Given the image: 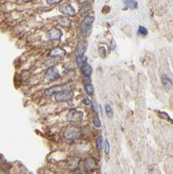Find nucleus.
Segmentation results:
<instances>
[{
  "label": "nucleus",
  "mask_w": 173,
  "mask_h": 174,
  "mask_svg": "<svg viewBox=\"0 0 173 174\" xmlns=\"http://www.w3.org/2000/svg\"><path fill=\"white\" fill-rule=\"evenodd\" d=\"M62 31L57 28H53L48 33V38L50 40H58L62 38Z\"/></svg>",
  "instance_id": "obj_8"
},
{
  "label": "nucleus",
  "mask_w": 173,
  "mask_h": 174,
  "mask_svg": "<svg viewBox=\"0 0 173 174\" xmlns=\"http://www.w3.org/2000/svg\"><path fill=\"white\" fill-rule=\"evenodd\" d=\"M77 62H78V66L81 68V67H83L84 64H87V58H86V57H84V56L79 57V58H77Z\"/></svg>",
  "instance_id": "obj_17"
},
{
  "label": "nucleus",
  "mask_w": 173,
  "mask_h": 174,
  "mask_svg": "<svg viewBox=\"0 0 173 174\" xmlns=\"http://www.w3.org/2000/svg\"><path fill=\"white\" fill-rule=\"evenodd\" d=\"M55 98L56 100L58 102H66V101H70L72 99V98L74 97V92L70 90H65L63 92H58L57 94H55Z\"/></svg>",
  "instance_id": "obj_3"
},
{
  "label": "nucleus",
  "mask_w": 173,
  "mask_h": 174,
  "mask_svg": "<svg viewBox=\"0 0 173 174\" xmlns=\"http://www.w3.org/2000/svg\"><path fill=\"white\" fill-rule=\"evenodd\" d=\"M161 80H162V84H163V87H164L166 90L172 89V80H171L166 75H163V76H162Z\"/></svg>",
  "instance_id": "obj_13"
},
{
  "label": "nucleus",
  "mask_w": 173,
  "mask_h": 174,
  "mask_svg": "<svg viewBox=\"0 0 173 174\" xmlns=\"http://www.w3.org/2000/svg\"><path fill=\"white\" fill-rule=\"evenodd\" d=\"M83 117H84V113L80 112V111H78V110H71L67 116H66V118L67 120L69 121H73V122H78V121H81L83 119Z\"/></svg>",
  "instance_id": "obj_4"
},
{
  "label": "nucleus",
  "mask_w": 173,
  "mask_h": 174,
  "mask_svg": "<svg viewBox=\"0 0 173 174\" xmlns=\"http://www.w3.org/2000/svg\"><path fill=\"white\" fill-rule=\"evenodd\" d=\"M98 54H99V56H100V57L104 58V57L106 56V51H105V49H104V47H100V48L98 49Z\"/></svg>",
  "instance_id": "obj_26"
},
{
  "label": "nucleus",
  "mask_w": 173,
  "mask_h": 174,
  "mask_svg": "<svg viewBox=\"0 0 173 174\" xmlns=\"http://www.w3.org/2000/svg\"><path fill=\"white\" fill-rule=\"evenodd\" d=\"M124 3H125V5L131 9H136L138 6V3L136 0H125Z\"/></svg>",
  "instance_id": "obj_16"
},
{
  "label": "nucleus",
  "mask_w": 173,
  "mask_h": 174,
  "mask_svg": "<svg viewBox=\"0 0 173 174\" xmlns=\"http://www.w3.org/2000/svg\"><path fill=\"white\" fill-rule=\"evenodd\" d=\"M158 115H159V117L160 118H162L163 119H165V120H167V121H169V122H171V123L173 124V120L171 118V117L167 114L166 113H163V112H159L158 113Z\"/></svg>",
  "instance_id": "obj_19"
},
{
  "label": "nucleus",
  "mask_w": 173,
  "mask_h": 174,
  "mask_svg": "<svg viewBox=\"0 0 173 174\" xmlns=\"http://www.w3.org/2000/svg\"><path fill=\"white\" fill-rule=\"evenodd\" d=\"M62 0H46V2L49 4H58L59 2H61Z\"/></svg>",
  "instance_id": "obj_29"
},
{
  "label": "nucleus",
  "mask_w": 173,
  "mask_h": 174,
  "mask_svg": "<svg viewBox=\"0 0 173 174\" xmlns=\"http://www.w3.org/2000/svg\"><path fill=\"white\" fill-rule=\"evenodd\" d=\"M83 102L84 104H85L86 105H90V104H92V101H91V99L89 98H84V99H83Z\"/></svg>",
  "instance_id": "obj_28"
},
{
  "label": "nucleus",
  "mask_w": 173,
  "mask_h": 174,
  "mask_svg": "<svg viewBox=\"0 0 173 174\" xmlns=\"http://www.w3.org/2000/svg\"><path fill=\"white\" fill-rule=\"evenodd\" d=\"M93 124H94L95 127H97V128H100L101 127V121H100V119H99V118L98 116H95L93 118Z\"/></svg>",
  "instance_id": "obj_23"
},
{
  "label": "nucleus",
  "mask_w": 173,
  "mask_h": 174,
  "mask_svg": "<svg viewBox=\"0 0 173 174\" xmlns=\"http://www.w3.org/2000/svg\"><path fill=\"white\" fill-rule=\"evenodd\" d=\"M78 164H79V158L77 157H72V158H68L67 160V166L70 169H76Z\"/></svg>",
  "instance_id": "obj_12"
},
{
  "label": "nucleus",
  "mask_w": 173,
  "mask_h": 174,
  "mask_svg": "<svg viewBox=\"0 0 173 174\" xmlns=\"http://www.w3.org/2000/svg\"><path fill=\"white\" fill-rule=\"evenodd\" d=\"M60 77V73L59 71L58 70V68L56 67H51L47 70V72L45 73V79L48 81H53L58 79Z\"/></svg>",
  "instance_id": "obj_5"
},
{
  "label": "nucleus",
  "mask_w": 173,
  "mask_h": 174,
  "mask_svg": "<svg viewBox=\"0 0 173 174\" xmlns=\"http://www.w3.org/2000/svg\"><path fill=\"white\" fill-rule=\"evenodd\" d=\"M104 151H105V153H110V144H109V142L108 140L106 139L105 140V145H104Z\"/></svg>",
  "instance_id": "obj_27"
},
{
  "label": "nucleus",
  "mask_w": 173,
  "mask_h": 174,
  "mask_svg": "<svg viewBox=\"0 0 173 174\" xmlns=\"http://www.w3.org/2000/svg\"><path fill=\"white\" fill-rule=\"evenodd\" d=\"M105 113H106V116L109 118H113V110H112V106L110 104H107L105 106Z\"/></svg>",
  "instance_id": "obj_18"
},
{
  "label": "nucleus",
  "mask_w": 173,
  "mask_h": 174,
  "mask_svg": "<svg viewBox=\"0 0 173 174\" xmlns=\"http://www.w3.org/2000/svg\"><path fill=\"white\" fill-rule=\"evenodd\" d=\"M65 90H69V87L67 85H56V86H53V87L45 90L44 94L46 96H52V95H55L58 92L65 91Z\"/></svg>",
  "instance_id": "obj_6"
},
{
  "label": "nucleus",
  "mask_w": 173,
  "mask_h": 174,
  "mask_svg": "<svg viewBox=\"0 0 173 174\" xmlns=\"http://www.w3.org/2000/svg\"><path fill=\"white\" fill-rule=\"evenodd\" d=\"M65 54H66V52H65V51L63 48L57 47V48L52 49L50 51L49 56L51 57V58H64L65 56Z\"/></svg>",
  "instance_id": "obj_9"
},
{
  "label": "nucleus",
  "mask_w": 173,
  "mask_h": 174,
  "mask_svg": "<svg viewBox=\"0 0 173 174\" xmlns=\"http://www.w3.org/2000/svg\"><path fill=\"white\" fill-rule=\"evenodd\" d=\"M103 142H104V140H103L102 137H98L97 139V146H98V149L99 151L103 149Z\"/></svg>",
  "instance_id": "obj_24"
},
{
  "label": "nucleus",
  "mask_w": 173,
  "mask_h": 174,
  "mask_svg": "<svg viewBox=\"0 0 173 174\" xmlns=\"http://www.w3.org/2000/svg\"><path fill=\"white\" fill-rule=\"evenodd\" d=\"M84 169L86 171L91 172V171H93L97 168V163L93 158H88L84 161Z\"/></svg>",
  "instance_id": "obj_10"
},
{
  "label": "nucleus",
  "mask_w": 173,
  "mask_h": 174,
  "mask_svg": "<svg viewBox=\"0 0 173 174\" xmlns=\"http://www.w3.org/2000/svg\"><path fill=\"white\" fill-rule=\"evenodd\" d=\"M138 33L141 36H146L148 34V31L145 27H143L142 25H140L138 27Z\"/></svg>",
  "instance_id": "obj_21"
},
{
  "label": "nucleus",
  "mask_w": 173,
  "mask_h": 174,
  "mask_svg": "<svg viewBox=\"0 0 173 174\" xmlns=\"http://www.w3.org/2000/svg\"><path fill=\"white\" fill-rule=\"evenodd\" d=\"M59 24H61L62 26H64V27H70L71 26V20L67 17H64V18L60 19Z\"/></svg>",
  "instance_id": "obj_15"
},
{
  "label": "nucleus",
  "mask_w": 173,
  "mask_h": 174,
  "mask_svg": "<svg viewBox=\"0 0 173 174\" xmlns=\"http://www.w3.org/2000/svg\"><path fill=\"white\" fill-rule=\"evenodd\" d=\"M95 20V18L92 16H86L80 25V32L84 37H87L91 32L92 27V24Z\"/></svg>",
  "instance_id": "obj_1"
},
{
  "label": "nucleus",
  "mask_w": 173,
  "mask_h": 174,
  "mask_svg": "<svg viewBox=\"0 0 173 174\" xmlns=\"http://www.w3.org/2000/svg\"><path fill=\"white\" fill-rule=\"evenodd\" d=\"M24 2H30V1H31V0H23Z\"/></svg>",
  "instance_id": "obj_31"
},
{
  "label": "nucleus",
  "mask_w": 173,
  "mask_h": 174,
  "mask_svg": "<svg viewBox=\"0 0 173 174\" xmlns=\"http://www.w3.org/2000/svg\"><path fill=\"white\" fill-rule=\"evenodd\" d=\"M85 91H86V92H87L89 95H92V94H93V92H94V89H93V86H92L90 83L85 84Z\"/></svg>",
  "instance_id": "obj_22"
},
{
  "label": "nucleus",
  "mask_w": 173,
  "mask_h": 174,
  "mask_svg": "<svg viewBox=\"0 0 173 174\" xmlns=\"http://www.w3.org/2000/svg\"><path fill=\"white\" fill-rule=\"evenodd\" d=\"M92 107H93V111H94V113H96V114H98L99 113V105H98V104L97 101H94V102L92 103Z\"/></svg>",
  "instance_id": "obj_25"
},
{
  "label": "nucleus",
  "mask_w": 173,
  "mask_h": 174,
  "mask_svg": "<svg viewBox=\"0 0 173 174\" xmlns=\"http://www.w3.org/2000/svg\"><path fill=\"white\" fill-rule=\"evenodd\" d=\"M80 134H81V131L78 127L70 125L69 127H67V129L64 132V137L68 139H76L79 138Z\"/></svg>",
  "instance_id": "obj_2"
},
{
  "label": "nucleus",
  "mask_w": 173,
  "mask_h": 174,
  "mask_svg": "<svg viewBox=\"0 0 173 174\" xmlns=\"http://www.w3.org/2000/svg\"><path fill=\"white\" fill-rule=\"evenodd\" d=\"M85 51H86V44L84 43V42L79 43L78 47H77V49H76V52H75L77 58L84 56V54L85 53Z\"/></svg>",
  "instance_id": "obj_11"
},
{
  "label": "nucleus",
  "mask_w": 173,
  "mask_h": 174,
  "mask_svg": "<svg viewBox=\"0 0 173 174\" xmlns=\"http://www.w3.org/2000/svg\"><path fill=\"white\" fill-rule=\"evenodd\" d=\"M91 8H92L91 4H86V5L83 6L81 8V10H80V14H82V15L87 14L91 10Z\"/></svg>",
  "instance_id": "obj_20"
},
{
  "label": "nucleus",
  "mask_w": 173,
  "mask_h": 174,
  "mask_svg": "<svg viewBox=\"0 0 173 174\" xmlns=\"http://www.w3.org/2000/svg\"><path fill=\"white\" fill-rule=\"evenodd\" d=\"M59 10H60V12H62L63 14H64L66 16H74V14L76 12L75 9L69 4H64L60 5Z\"/></svg>",
  "instance_id": "obj_7"
},
{
  "label": "nucleus",
  "mask_w": 173,
  "mask_h": 174,
  "mask_svg": "<svg viewBox=\"0 0 173 174\" xmlns=\"http://www.w3.org/2000/svg\"><path fill=\"white\" fill-rule=\"evenodd\" d=\"M80 69H81L83 74H84L86 78H89V77L92 75V67L88 64V63H87L86 64H84V65L83 67H81Z\"/></svg>",
  "instance_id": "obj_14"
},
{
  "label": "nucleus",
  "mask_w": 173,
  "mask_h": 174,
  "mask_svg": "<svg viewBox=\"0 0 173 174\" xmlns=\"http://www.w3.org/2000/svg\"><path fill=\"white\" fill-rule=\"evenodd\" d=\"M78 1L79 3H84V2H86L87 0H78Z\"/></svg>",
  "instance_id": "obj_30"
}]
</instances>
